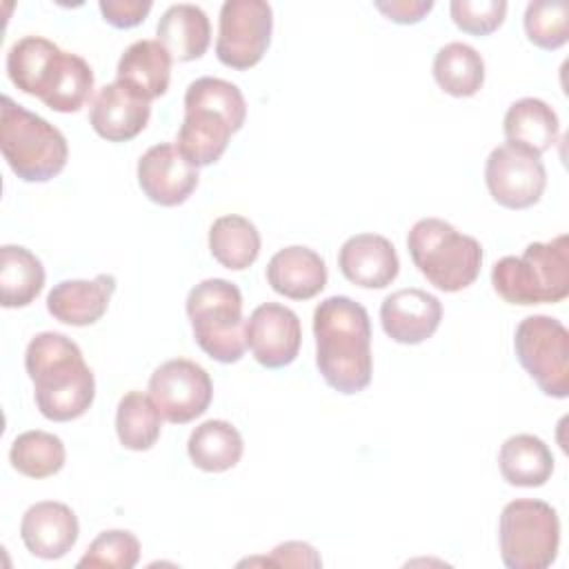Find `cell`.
<instances>
[{
    "label": "cell",
    "mask_w": 569,
    "mask_h": 569,
    "mask_svg": "<svg viewBox=\"0 0 569 569\" xmlns=\"http://www.w3.org/2000/svg\"><path fill=\"white\" fill-rule=\"evenodd\" d=\"M525 33L529 42L540 49H560L569 40V4L529 2L525 11Z\"/></svg>",
    "instance_id": "obj_33"
},
{
    "label": "cell",
    "mask_w": 569,
    "mask_h": 569,
    "mask_svg": "<svg viewBox=\"0 0 569 569\" xmlns=\"http://www.w3.org/2000/svg\"><path fill=\"white\" fill-rule=\"evenodd\" d=\"M316 365L338 393L353 396L373 373L371 322L367 309L349 296H329L313 311Z\"/></svg>",
    "instance_id": "obj_1"
},
{
    "label": "cell",
    "mask_w": 569,
    "mask_h": 569,
    "mask_svg": "<svg viewBox=\"0 0 569 569\" xmlns=\"http://www.w3.org/2000/svg\"><path fill=\"white\" fill-rule=\"evenodd\" d=\"M442 320V305L433 293L409 287L389 293L380 305L385 333L400 345H420L436 333Z\"/></svg>",
    "instance_id": "obj_15"
},
{
    "label": "cell",
    "mask_w": 569,
    "mask_h": 569,
    "mask_svg": "<svg viewBox=\"0 0 569 569\" xmlns=\"http://www.w3.org/2000/svg\"><path fill=\"white\" fill-rule=\"evenodd\" d=\"M247 562L249 565L267 562V565H276V567H320L322 565L316 549L307 542H300V540L282 542V545L273 547L269 556L253 558V560H247Z\"/></svg>",
    "instance_id": "obj_37"
},
{
    "label": "cell",
    "mask_w": 569,
    "mask_h": 569,
    "mask_svg": "<svg viewBox=\"0 0 569 569\" xmlns=\"http://www.w3.org/2000/svg\"><path fill=\"white\" fill-rule=\"evenodd\" d=\"M267 282L289 300H311L327 287V264L313 249L291 244L271 256Z\"/></svg>",
    "instance_id": "obj_20"
},
{
    "label": "cell",
    "mask_w": 569,
    "mask_h": 569,
    "mask_svg": "<svg viewBox=\"0 0 569 569\" xmlns=\"http://www.w3.org/2000/svg\"><path fill=\"white\" fill-rule=\"evenodd\" d=\"M100 13L104 22L116 29H133L144 22L153 2L151 0H100Z\"/></svg>",
    "instance_id": "obj_36"
},
{
    "label": "cell",
    "mask_w": 569,
    "mask_h": 569,
    "mask_svg": "<svg viewBox=\"0 0 569 569\" xmlns=\"http://www.w3.org/2000/svg\"><path fill=\"white\" fill-rule=\"evenodd\" d=\"M485 182L491 198L507 209L533 207L547 187V169L538 153L505 142L485 162Z\"/></svg>",
    "instance_id": "obj_11"
},
{
    "label": "cell",
    "mask_w": 569,
    "mask_h": 569,
    "mask_svg": "<svg viewBox=\"0 0 569 569\" xmlns=\"http://www.w3.org/2000/svg\"><path fill=\"white\" fill-rule=\"evenodd\" d=\"M407 247L418 271L445 293L473 284L482 267L480 242L440 218L418 220L409 229Z\"/></svg>",
    "instance_id": "obj_6"
},
{
    "label": "cell",
    "mask_w": 569,
    "mask_h": 569,
    "mask_svg": "<svg viewBox=\"0 0 569 569\" xmlns=\"http://www.w3.org/2000/svg\"><path fill=\"white\" fill-rule=\"evenodd\" d=\"M184 107H207L222 113L233 131H240L247 118V102L242 91L222 78L202 76L196 78L184 91Z\"/></svg>",
    "instance_id": "obj_32"
},
{
    "label": "cell",
    "mask_w": 569,
    "mask_h": 569,
    "mask_svg": "<svg viewBox=\"0 0 569 569\" xmlns=\"http://www.w3.org/2000/svg\"><path fill=\"white\" fill-rule=\"evenodd\" d=\"M24 369L33 382L40 413L53 422H69L87 413L96 398L93 371L80 347L58 331L33 336L24 351Z\"/></svg>",
    "instance_id": "obj_2"
},
{
    "label": "cell",
    "mask_w": 569,
    "mask_h": 569,
    "mask_svg": "<svg viewBox=\"0 0 569 569\" xmlns=\"http://www.w3.org/2000/svg\"><path fill=\"white\" fill-rule=\"evenodd\" d=\"M9 80L58 113L80 111L93 91V71L78 53L42 36H24L7 53Z\"/></svg>",
    "instance_id": "obj_3"
},
{
    "label": "cell",
    "mask_w": 569,
    "mask_h": 569,
    "mask_svg": "<svg viewBox=\"0 0 569 569\" xmlns=\"http://www.w3.org/2000/svg\"><path fill=\"white\" fill-rule=\"evenodd\" d=\"M149 396L167 422L187 425L209 409L213 385L198 362L173 358L151 373Z\"/></svg>",
    "instance_id": "obj_12"
},
{
    "label": "cell",
    "mask_w": 569,
    "mask_h": 569,
    "mask_svg": "<svg viewBox=\"0 0 569 569\" xmlns=\"http://www.w3.org/2000/svg\"><path fill=\"white\" fill-rule=\"evenodd\" d=\"M244 338L258 365L282 369L298 358L302 342L300 318L284 305L264 302L244 322Z\"/></svg>",
    "instance_id": "obj_13"
},
{
    "label": "cell",
    "mask_w": 569,
    "mask_h": 569,
    "mask_svg": "<svg viewBox=\"0 0 569 569\" xmlns=\"http://www.w3.org/2000/svg\"><path fill=\"white\" fill-rule=\"evenodd\" d=\"M273 31V11L264 0H227L220 7L216 56L229 69L256 67L269 44Z\"/></svg>",
    "instance_id": "obj_10"
},
{
    "label": "cell",
    "mask_w": 569,
    "mask_h": 569,
    "mask_svg": "<svg viewBox=\"0 0 569 569\" xmlns=\"http://www.w3.org/2000/svg\"><path fill=\"white\" fill-rule=\"evenodd\" d=\"M233 127L231 122L207 107H184V118L176 136V149L196 169L209 167L227 151Z\"/></svg>",
    "instance_id": "obj_21"
},
{
    "label": "cell",
    "mask_w": 569,
    "mask_h": 569,
    "mask_svg": "<svg viewBox=\"0 0 569 569\" xmlns=\"http://www.w3.org/2000/svg\"><path fill=\"white\" fill-rule=\"evenodd\" d=\"M373 7L396 24H416L433 9V2L431 0H391V2H373Z\"/></svg>",
    "instance_id": "obj_38"
},
{
    "label": "cell",
    "mask_w": 569,
    "mask_h": 569,
    "mask_svg": "<svg viewBox=\"0 0 569 569\" xmlns=\"http://www.w3.org/2000/svg\"><path fill=\"white\" fill-rule=\"evenodd\" d=\"M149 116L151 102L138 96L124 82L116 80L96 93L89 122L100 138L109 142H127L147 127Z\"/></svg>",
    "instance_id": "obj_17"
},
{
    "label": "cell",
    "mask_w": 569,
    "mask_h": 569,
    "mask_svg": "<svg viewBox=\"0 0 569 569\" xmlns=\"http://www.w3.org/2000/svg\"><path fill=\"white\" fill-rule=\"evenodd\" d=\"M502 131L507 142L542 156L558 142L560 122L556 111L545 100L520 98L507 109Z\"/></svg>",
    "instance_id": "obj_24"
},
{
    "label": "cell",
    "mask_w": 569,
    "mask_h": 569,
    "mask_svg": "<svg viewBox=\"0 0 569 569\" xmlns=\"http://www.w3.org/2000/svg\"><path fill=\"white\" fill-rule=\"evenodd\" d=\"M140 560V540L124 529H109L93 538L78 567L133 569Z\"/></svg>",
    "instance_id": "obj_34"
},
{
    "label": "cell",
    "mask_w": 569,
    "mask_h": 569,
    "mask_svg": "<svg viewBox=\"0 0 569 569\" xmlns=\"http://www.w3.org/2000/svg\"><path fill=\"white\" fill-rule=\"evenodd\" d=\"M209 251L224 269L242 271L260 256V233L244 216H220L209 229Z\"/></svg>",
    "instance_id": "obj_28"
},
{
    "label": "cell",
    "mask_w": 569,
    "mask_h": 569,
    "mask_svg": "<svg viewBox=\"0 0 569 569\" xmlns=\"http://www.w3.org/2000/svg\"><path fill=\"white\" fill-rule=\"evenodd\" d=\"M433 78L445 93L471 98L485 84V60L471 44L449 42L433 58Z\"/></svg>",
    "instance_id": "obj_29"
},
{
    "label": "cell",
    "mask_w": 569,
    "mask_h": 569,
    "mask_svg": "<svg viewBox=\"0 0 569 569\" xmlns=\"http://www.w3.org/2000/svg\"><path fill=\"white\" fill-rule=\"evenodd\" d=\"M162 429V413L149 393L129 391L120 398L116 411V433L124 449L149 451Z\"/></svg>",
    "instance_id": "obj_30"
},
{
    "label": "cell",
    "mask_w": 569,
    "mask_h": 569,
    "mask_svg": "<svg viewBox=\"0 0 569 569\" xmlns=\"http://www.w3.org/2000/svg\"><path fill=\"white\" fill-rule=\"evenodd\" d=\"M513 349L520 367L551 398L569 396V331L551 316H527L516 327Z\"/></svg>",
    "instance_id": "obj_9"
},
{
    "label": "cell",
    "mask_w": 569,
    "mask_h": 569,
    "mask_svg": "<svg viewBox=\"0 0 569 569\" xmlns=\"http://www.w3.org/2000/svg\"><path fill=\"white\" fill-rule=\"evenodd\" d=\"M116 278L98 273L93 280H62L47 296L49 313L71 327L96 325L109 309Z\"/></svg>",
    "instance_id": "obj_19"
},
{
    "label": "cell",
    "mask_w": 569,
    "mask_h": 569,
    "mask_svg": "<svg viewBox=\"0 0 569 569\" xmlns=\"http://www.w3.org/2000/svg\"><path fill=\"white\" fill-rule=\"evenodd\" d=\"M496 293L520 307L556 305L569 296V238L531 242L522 256H505L491 269Z\"/></svg>",
    "instance_id": "obj_4"
},
{
    "label": "cell",
    "mask_w": 569,
    "mask_h": 569,
    "mask_svg": "<svg viewBox=\"0 0 569 569\" xmlns=\"http://www.w3.org/2000/svg\"><path fill=\"white\" fill-rule=\"evenodd\" d=\"M500 558L509 569H547L560 545V520L545 500L518 498L505 505L498 525Z\"/></svg>",
    "instance_id": "obj_8"
},
{
    "label": "cell",
    "mask_w": 569,
    "mask_h": 569,
    "mask_svg": "<svg viewBox=\"0 0 569 569\" xmlns=\"http://www.w3.org/2000/svg\"><path fill=\"white\" fill-rule=\"evenodd\" d=\"M78 518L64 502L42 500L31 505L20 522V538L31 556L58 560L78 542Z\"/></svg>",
    "instance_id": "obj_16"
},
{
    "label": "cell",
    "mask_w": 569,
    "mask_h": 569,
    "mask_svg": "<svg viewBox=\"0 0 569 569\" xmlns=\"http://www.w3.org/2000/svg\"><path fill=\"white\" fill-rule=\"evenodd\" d=\"M158 42L178 62H191L204 56L211 42V24L198 4H171L158 20Z\"/></svg>",
    "instance_id": "obj_23"
},
{
    "label": "cell",
    "mask_w": 569,
    "mask_h": 569,
    "mask_svg": "<svg viewBox=\"0 0 569 569\" xmlns=\"http://www.w3.org/2000/svg\"><path fill=\"white\" fill-rule=\"evenodd\" d=\"M340 273L358 287L385 289L400 271V260L391 240L378 233H356L338 251Z\"/></svg>",
    "instance_id": "obj_18"
},
{
    "label": "cell",
    "mask_w": 569,
    "mask_h": 569,
    "mask_svg": "<svg viewBox=\"0 0 569 569\" xmlns=\"http://www.w3.org/2000/svg\"><path fill=\"white\" fill-rule=\"evenodd\" d=\"M0 149L9 169L24 182H49L69 158L64 133L49 120L2 96Z\"/></svg>",
    "instance_id": "obj_5"
},
{
    "label": "cell",
    "mask_w": 569,
    "mask_h": 569,
    "mask_svg": "<svg viewBox=\"0 0 569 569\" xmlns=\"http://www.w3.org/2000/svg\"><path fill=\"white\" fill-rule=\"evenodd\" d=\"M242 451V436L227 420H204L191 431L187 442V453L191 462L207 473L233 469L240 462Z\"/></svg>",
    "instance_id": "obj_26"
},
{
    "label": "cell",
    "mask_w": 569,
    "mask_h": 569,
    "mask_svg": "<svg viewBox=\"0 0 569 569\" xmlns=\"http://www.w3.org/2000/svg\"><path fill=\"white\" fill-rule=\"evenodd\" d=\"M9 460L18 473L40 480L56 476L64 467L67 451L58 436L31 429L16 436L9 449Z\"/></svg>",
    "instance_id": "obj_31"
},
{
    "label": "cell",
    "mask_w": 569,
    "mask_h": 569,
    "mask_svg": "<svg viewBox=\"0 0 569 569\" xmlns=\"http://www.w3.org/2000/svg\"><path fill=\"white\" fill-rule=\"evenodd\" d=\"M502 478L513 487H542L553 473L551 449L531 433H516L507 438L498 453Z\"/></svg>",
    "instance_id": "obj_25"
},
{
    "label": "cell",
    "mask_w": 569,
    "mask_h": 569,
    "mask_svg": "<svg viewBox=\"0 0 569 569\" xmlns=\"http://www.w3.org/2000/svg\"><path fill=\"white\" fill-rule=\"evenodd\" d=\"M44 287L40 258L20 244L0 247V300L2 307H27Z\"/></svg>",
    "instance_id": "obj_27"
},
{
    "label": "cell",
    "mask_w": 569,
    "mask_h": 569,
    "mask_svg": "<svg viewBox=\"0 0 569 569\" xmlns=\"http://www.w3.org/2000/svg\"><path fill=\"white\" fill-rule=\"evenodd\" d=\"M187 316L193 340L213 360L222 365L238 362L247 351L242 293L224 278H207L187 296Z\"/></svg>",
    "instance_id": "obj_7"
},
{
    "label": "cell",
    "mask_w": 569,
    "mask_h": 569,
    "mask_svg": "<svg viewBox=\"0 0 569 569\" xmlns=\"http://www.w3.org/2000/svg\"><path fill=\"white\" fill-rule=\"evenodd\" d=\"M449 13L453 24L471 36H489L493 33L507 16L505 0H453L449 4Z\"/></svg>",
    "instance_id": "obj_35"
},
{
    "label": "cell",
    "mask_w": 569,
    "mask_h": 569,
    "mask_svg": "<svg viewBox=\"0 0 569 569\" xmlns=\"http://www.w3.org/2000/svg\"><path fill=\"white\" fill-rule=\"evenodd\" d=\"M198 169L171 142L149 147L138 160V184L160 207H178L198 187Z\"/></svg>",
    "instance_id": "obj_14"
},
{
    "label": "cell",
    "mask_w": 569,
    "mask_h": 569,
    "mask_svg": "<svg viewBox=\"0 0 569 569\" xmlns=\"http://www.w3.org/2000/svg\"><path fill=\"white\" fill-rule=\"evenodd\" d=\"M173 58L158 40H136L118 60V78L144 100H156L167 93Z\"/></svg>",
    "instance_id": "obj_22"
}]
</instances>
